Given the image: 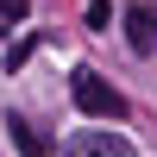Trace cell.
<instances>
[{
  "mask_svg": "<svg viewBox=\"0 0 157 157\" xmlns=\"http://www.w3.org/2000/svg\"><path fill=\"white\" fill-rule=\"evenodd\" d=\"M69 94H75V107H82L88 120H126V94L113 82H101L94 69H75L69 75Z\"/></svg>",
  "mask_w": 157,
  "mask_h": 157,
  "instance_id": "obj_1",
  "label": "cell"
},
{
  "mask_svg": "<svg viewBox=\"0 0 157 157\" xmlns=\"http://www.w3.org/2000/svg\"><path fill=\"white\" fill-rule=\"evenodd\" d=\"M63 157H138V151L126 145L120 132H75L69 145H63Z\"/></svg>",
  "mask_w": 157,
  "mask_h": 157,
  "instance_id": "obj_2",
  "label": "cell"
},
{
  "mask_svg": "<svg viewBox=\"0 0 157 157\" xmlns=\"http://www.w3.org/2000/svg\"><path fill=\"white\" fill-rule=\"evenodd\" d=\"M126 44H132L138 57H151V50H157V6H145V0L126 6Z\"/></svg>",
  "mask_w": 157,
  "mask_h": 157,
  "instance_id": "obj_3",
  "label": "cell"
},
{
  "mask_svg": "<svg viewBox=\"0 0 157 157\" xmlns=\"http://www.w3.org/2000/svg\"><path fill=\"white\" fill-rule=\"evenodd\" d=\"M6 132H13V145H19L25 157H44V151H50V138L38 132L32 120H19V113H13V120H6Z\"/></svg>",
  "mask_w": 157,
  "mask_h": 157,
  "instance_id": "obj_4",
  "label": "cell"
},
{
  "mask_svg": "<svg viewBox=\"0 0 157 157\" xmlns=\"http://www.w3.org/2000/svg\"><path fill=\"white\" fill-rule=\"evenodd\" d=\"M25 13H32V0H0V19H6V25H13V19H25Z\"/></svg>",
  "mask_w": 157,
  "mask_h": 157,
  "instance_id": "obj_5",
  "label": "cell"
}]
</instances>
